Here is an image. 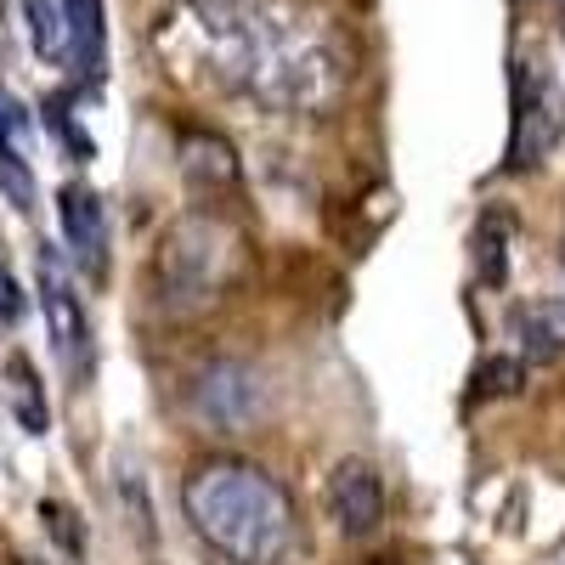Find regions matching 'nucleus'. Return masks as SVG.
Masks as SVG:
<instances>
[{
    "instance_id": "nucleus-11",
    "label": "nucleus",
    "mask_w": 565,
    "mask_h": 565,
    "mask_svg": "<svg viewBox=\"0 0 565 565\" xmlns=\"http://www.w3.org/2000/svg\"><path fill=\"white\" fill-rule=\"evenodd\" d=\"M509 238H514V215L487 210L481 226H476V271H481V282H492V289L509 277Z\"/></svg>"
},
{
    "instance_id": "nucleus-4",
    "label": "nucleus",
    "mask_w": 565,
    "mask_h": 565,
    "mask_svg": "<svg viewBox=\"0 0 565 565\" xmlns=\"http://www.w3.org/2000/svg\"><path fill=\"white\" fill-rule=\"evenodd\" d=\"M565 136V90L554 85V74H543L537 63H521L514 74V136H509V164L532 170L543 164Z\"/></svg>"
},
{
    "instance_id": "nucleus-12",
    "label": "nucleus",
    "mask_w": 565,
    "mask_h": 565,
    "mask_svg": "<svg viewBox=\"0 0 565 565\" xmlns=\"http://www.w3.org/2000/svg\"><path fill=\"white\" fill-rule=\"evenodd\" d=\"M29 18H34V52L45 63H68V18H63V0H29Z\"/></svg>"
},
{
    "instance_id": "nucleus-13",
    "label": "nucleus",
    "mask_w": 565,
    "mask_h": 565,
    "mask_svg": "<svg viewBox=\"0 0 565 565\" xmlns=\"http://www.w3.org/2000/svg\"><path fill=\"white\" fill-rule=\"evenodd\" d=\"M476 385H481L476 396H503V391H521V362H487Z\"/></svg>"
},
{
    "instance_id": "nucleus-2",
    "label": "nucleus",
    "mask_w": 565,
    "mask_h": 565,
    "mask_svg": "<svg viewBox=\"0 0 565 565\" xmlns=\"http://www.w3.org/2000/svg\"><path fill=\"white\" fill-rule=\"evenodd\" d=\"M181 509L226 565H289L300 554L295 498L249 458H204L181 481Z\"/></svg>"
},
{
    "instance_id": "nucleus-14",
    "label": "nucleus",
    "mask_w": 565,
    "mask_h": 565,
    "mask_svg": "<svg viewBox=\"0 0 565 565\" xmlns=\"http://www.w3.org/2000/svg\"><path fill=\"white\" fill-rule=\"evenodd\" d=\"M18 317H23V289H18L12 266L0 260V322H18Z\"/></svg>"
},
{
    "instance_id": "nucleus-6",
    "label": "nucleus",
    "mask_w": 565,
    "mask_h": 565,
    "mask_svg": "<svg viewBox=\"0 0 565 565\" xmlns=\"http://www.w3.org/2000/svg\"><path fill=\"white\" fill-rule=\"evenodd\" d=\"M328 509L345 537H373L385 521V481L367 458H340L328 469Z\"/></svg>"
},
{
    "instance_id": "nucleus-8",
    "label": "nucleus",
    "mask_w": 565,
    "mask_h": 565,
    "mask_svg": "<svg viewBox=\"0 0 565 565\" xmlns=\"http://www.w3.org/2000/svg\"><path fill=\"white\" fill-rule=\"evenodd\" d=\"M0 186L18 210H34V175H29V119L18 97L0 85Z\"/></svg>"
},
{
    "instance_id": "nucleus-1",
    "label": "nucleus",
    "mask_w": 565,
    "mask_h": 565,
    "mask_svg": "<svg viewBox=\"0 0 565 565\" xmlns=\"http://www.w3.org/2000/svg\"><path fill=\"white\" fill-rule=\"evenodd\" d=\"M186 40L221 85L249 90L266 108L334 103L356 63L334 18L277 0H199V12H186Z\"/></svg>"
},
{
    "instance_id": "nucleus-3",
    "label": "nucleus",
    "mask_w": 565,
    "mask_h": 565,
    "mask_svg": "<svg viewBox=\"0 0 565 565\" xmlns=\"http://www.w3.org/2000/svg\"><path fill=\"white\" fill-rule=\"evenodd\" d=\"M244 266V238L215 215H181L153 255V289L164 311H199L221 300V289Z\"/></svg>"
},
{
    "instance_id": "nucleus-7",
    "label": "nucleus",
    "mask_w": 565,
    "mask_h": 565,
    "mask_svg": "<svg viewBox=\"0 0 565 565\" xmlns=\"http://www.w3.org/2000/svg\"><path fill=\"white\" fill-rule=\"evenodd\" d=\"M57 215H63V238H68L79 271L108 277V210H103V199L85 181H74L57 193Z\"/></svg>"
},
{
    "instance_id": "nucleus-9",
    "label": "nucleus",
    "mask_w": 565,
    "mask_h": 565,
    "mask_svg": "<svg viewBox=\"0 0 565 565\" xmlns=\"http://www.w3.org/2000/svg\"><path fill=\"white\" fill-rule=\"evenodd\" d=\"M68 18V63L79 79H97L108 57V7L103 0H63Z\"/></svg>"
},
{
    "instance_id": "nucleus-10",
    "label": "nucleus",
    "mask_w": 565,
    "mask_h": 565,
    "mask_svg": "<svg viewBox=\"0 0 565 565\" xmlns=\"http://www.w3.org/2000/svg\"><path fill=\"white\" fill-rule=\"evenodd\" d=\"M0 380H7V407L12 418L23 424L29 436H45V424H52V413H45V385H40V373L23 351L7 356V367H0Z\"/></svg>"
},
{
    "instance_id": "nucleus-5",
    "label": "nucleus",
    "mask_w": 565,
    "mask_h": 565,
    "mask_svg": "<svg viewBox=\"0 0 565 565\" xmlns=\"http://www.w3.org/2000/svg\"><path fill=\"white\" fill-rule=\"evenodd\" d=\"M40 311H45V328H52V345L68 367V380H85L90 373V322H85V306L52 249H40Z\"/></svg>"
}]
</instances>
